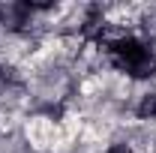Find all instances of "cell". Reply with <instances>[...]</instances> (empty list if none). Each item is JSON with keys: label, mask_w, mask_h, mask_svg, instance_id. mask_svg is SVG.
Masks as SVG:
<instances>
[{"label": "cell", "mask_w": 156, "mask_h": 153, "mask_svg": "<svg viewBox=\"0 0 156 153\" xmlns=\"http://www.w3.org/2000/svg\"><path fill=\"white\" fill-rule=\"evenodd\" d=\"M108 51H111L114 63L123 72H129L135 78H147V75L156 72V57L150 54V48L144 42H138V39H117V42L108 45Z\"/></svg>", "instance_id": "obj_1"}, {"label": "cell", "mask_w": 156, "mask_h": 153, "mask_svg": "<svg viewBox=\"0 0 156 153\" xmlns=\"http://www.w3.org/2000/svg\"><path fill=\"white\" fill-rule=\"evenodd\" d=\"M138 117H156V93H147L141 99V105H138Z\"/></svg>", "instance_id": "obj_2"}, {"label": "cell", "mask_w": 156, "mask_h": 153, "mask_svg": "<svg viewBox=\"0 0 156 153\" xmlns=\"http://www.w3.org/2000/svg\"><path fill=\"white\" fill-rule=\"evenodd\" d=\"M105 153H132V150H129L126 144H114V147H108Z\"/></svg>", "instance_id": "obj_3"}, {"label": "cell", "mask_w": 156, "mask_h": 153, "mask_svg": "<svg viewBox=\"0 0 156 153\" xmlns=\"http://www.w3.org/2000/svg\"><path fill=\"white\" fill-rule=\"evenodd\" d=\"M3 78H6V69H0V81H3Z\"/></svg>", "instance_id": "obj_4"}]
</instances>
